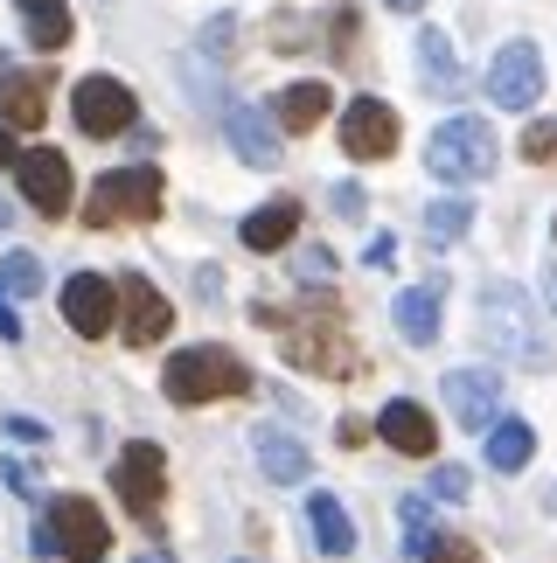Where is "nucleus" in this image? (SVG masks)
<instances>
[{"instance_id": "3", "label": "nucleus", "mask_w": 557, "mask_h": 563, "mask_svg": "<svg viewBox=\"0 0 557 563\" xmlns=\"http://www.w3.org/2000/svg\"><path fill=\"white\" fill-rule=\"evenodd\" d=\"M161 389H167V404H217V397H244L251 389V369L230 349H182V355H167V369H161Z\"/></svg>"}, {"instance_id": "1", "label": "nucleus", "mask_w": 557, "mask_h": 563, "mask_svg": "<svg viewBox=\"0 0 557 563\" xmlns=\"http://www.w3.org/2000/svg\"><path fill=\"white\" fill-rule=\"evenodd\" d=\"M481 341L509 362H523V369H544L550 349H544V328H537V307H529L523 286H509V278H495V286H481Z\"/></svg>"}, {"instance_id": "44", "label": "nucleus", "mask_w": 557, "mask_h": 563, "mask_svg": "<svg viewBox=\"0 0 557 563\" xmlns=\"http://www.w3.org/2000/svg\"><path fill=\"white\" fill-rule=\"evenodd\" d=\"M238 563H251V556H238Z\"/></svg>"}, {"instance_id": "41", "label": "nucleus", "mask_w": 557, "mask_h": 563, "mask_svg": "<svg viewBox=\"0 0 557 563\" xmlns=\"http://www.w3.org/2000/svg\"><path fill=\"white\" fill-rule=\"evenodd\" d=\"M133 563H175V556H167V550H146V556H133Z\"/></svg>"}, {"instance_id": "8", "label": "nucleus", "mask_w": 557, "mask_h": 563, "mask_svg": "<svg viewBox=\"0 0 557 563\" xmlns=\"http://www.w3.org/2000/svg\"><path fill=\"white\" fill-rule=\"evenodd\" d=\"M112 487H119V501L140 515L146 529H154V515H161V501H167V460H161V445H125L119 452V466H112Z\"/></svg>"}, {"instance_id": "29", "label": "nucleus", "mask_w": 557, "mask_h": 563, "mask_svg": "<svg viewBox=\"0 0 557 563\" xmlns=\"http://www.w3.org/2000/svg\"><path fill=\"white\" fill-rule=\"evenodd\" d=\"M523 161H537V167H557V119H537L523 133Z\"/></svg>"}, {"instance_id": "19", "label": "nucleus", "mask_w": 557, "mask_h": 563, "mask_svg": "<svg viewBox=\"0 0 557 563\" xmlns=\"http://www.w3.org/2000/svg\"><path fill=\"white\" fill-rule=\"evenodd\" d=\"M238 236H244L251 251H286L293 236H299V202H293V195H278V202H265V209H251Z\"/></svg>"}, {"instance_id": "17", "label": "nucleus", "mask_w": 557, "mask_h": 563, "mask_svg": "<svg viewBox=\"0 0 557 563\" xmlns=\"http://www.w3.org/2000/svg\"><path fill=\"white\" fill-rule=\"evenodd\" d=\"M0 119H8L14 133H42V119H50V77L8 70L0 77Z\"/></svg>"}, {"instance_id": "30", "label": "nucleus", "mask_w": 557, "mask_h": 563, "mask_svg": "<svg viewBox=\"0 0 557 563\" xmlns=\"http://www.w3.org/2000/svg\"><path fill=\"white\" fill-rule=\"evenodd\" d=\"M418 563H481V550L460 543V536H433V550H425Z\"/></svg>"}, {"instance_id": "26", "label": "nucleus", "mask_w": 557, "mask_h": 563, "mask_svg": "<svg viewBox=\"0 0 557 563\" xmlns=\"http://www.w3.org/2000/svg\"><path fill=\"white\" fill-rule=\"evenodd\" d=\"M467 223H474V209H467L460 195H454V202H433V209H425V236H433V244H460Z\"/></svg>"}, {"instance_id": "37", "label": "nucleus", "mask_w": 557, "mask_h": 563, "mask_svg": "<svg viewBox=\"0 0 557 563\" xmlns=\"http://www.w3.org/2000/svg\"><path fill=\"white\" fill-rule=\"evenodd\" d=\"M0 341H21V320H14V307H8V292H0Z\"/></svg>"}, {"instance_id": "15", "label": "nucleus", "mask_w": 557, "mask_h": 563, "mask_svg": "<svg viewBox=\"0 0 557 563\" xmlns=\"http://www.w3.org/2000/svg\"><path fill=\"white\" fill-rule=\"evenodd\" d=\"M223 133H230V146H238L244 167H278V161H286V146H278V119H265L259 104H230Z\"/></svg>"}, {"instance_id": "42", "label": "nucleus", "mask_w": 557, "mask_h": 563, "mask_svg": "<svg viewBox=\"0 0 557 563\" xmlns=\"http://www.w3.org/2000/svg\"><path fill=\"white\" fill-rule=\"evenodd\" d=\"M8 216H14V209H8V202H0V230H8Z\"/></svg>"}, {"instance_id": "34", "label": "nucleus", "mask_w": 557, "mask_h": 563, "mask_svg": "<svg viewBox=\"0 0 557 563\" xmlns=\"http://www.w3.org/2000/svg\"><path fill=\"white\" fill-rule=\"evenodd\" d=\"M328 272H335L328 251H299V278H328Z\"/></svg>"}, {"instance_id": "25", "label": "nucleus", "mask_w": 557, "mask_h": 563, "mask_svg": "<svg viewBox=\"0 0 557 563\" xmlns=\"http://www.w3.org/2000/svg\"><path fill=\"white\" fill-rule=\"evenodd\" d=\"M418 70H425V84H433V91H446V98L460 91V70H454V42H446L439 29H418Z\"/></svg>"}, {"instance_id": "13", "label": "nucleus", "mask_w": 557, "mask_h": 563, "mask_svg": "<svg viewBox=\"0 0 557 563\" xmlns=\"http://www.w3.org/2000/svg\"><path fill=\"white\" fill-rule=\"evenodd\" d=\"M63 320L84 334V341H98V334H112V320H119V278H98V272H77L70 286H63Z\"/></svg>"}, {"instance_id": "38", "label": "nucleus", "mask_w": 557, "mask_h": 563, "mask_svg": "<svg viewBox=\"0 0 557 563\" xmlns=\"http://www.w3.org/2000/svg\"><path fill=\"white\" fill-rule=\"evenodd\" d=\"M21 154H14V133H8V125H0V167H14Z\"/></svg>"}, {"instance_id": "4", "label": "nucleus", "mask_w": 557, "mask_h": 563, "mask_svg": "<svg viewBox=\"0 0 557 563\" xmlns=\"http://www.w3.org/2000/svg\"><path fill=\"white\" fill-rule=\"evenodd\" d=\"M278 328V341H286V362L293 369H314V376H356V349L349 334H341V320H314V313H278V307H259V328Z\"/></svg>"}, {"instance_id": "5", "label": "nucleus", "mask_w": 557, "mask_h": 563, "mask_svg": "<svg viewBox=\"0 0 557 563\" xmlns=\"http://www.w3.org/2000/svg\"><path fill=\"white\" fill-rule=\"evenodd\" d=\"M161 216V175L154 167H112V175L91 181V202H84V223L112 230V223H154Z\"/></svg>"}, {"instance_id": "6", "label": "nucleus", "mask_w": 557, "mask_h": 563, "mask_svg": "<svg viewBox=\"0 0 557 563\" xmlns=\"http://www.w3.org/2000/svg\"><path fill=\"white\" fill-rule=\"evenodd\" d=\"M425 167L454 188L488 181L495 175V133H488V119H446L433 133V146H425Z\"/></svg>"}, {"instance_id": "23", "label": "nucleus", "mask_w": 557, "mask_h": 563, "mask_svg": "<svg viewBox=\"0 0 557 563\" xmlns=\"http://www.w3.org/2000/svg\"><path fill=\"white\" fill-rule=\"evenodd\" d=\"M259 466L272 473L278 487H299V481H307V466H314V460H307V445H299L293 431H259Z\"/></svg>"}, {"instance_id": "22", "label": "nucleus", "mask_w": 557, "mask_h": 563, "mask_svg": "<svg viewBox=\"0 0 557 563\" xmlns=\"http://www.w3.org/2000/svg\"><path fill=\"white\" fill-rule=\"evenodd\" d=\"M481 439H488V466H495V473H523L529 452H537V431H529L523 418H495Z\"/></svg>"}, {"instance_id": "7", "label": "nucleus", "mask_w": 557, "mask_h": 563, "mask_svg": "<svg viewBox=\"0 0 557 563\" xmlns=\"http://www.w3.org/2000/svg\"><path fill=\"white\" fill-rule=\"evenodd\" d=\"M70 119H77V133H91V140H119V133L140 125V98L125 91L119 77H77Z\"/></svg>"}, {"instance_id": "43", "label": "nucleus", "mask_w": 557, "mask_h": 563, "mask_svg": "<svg viewBox=\"0 0 557 563\" xmlns=\"http://www.w3.org/2000/svg\"><path fill=\"white\" fill-rule=\"evenodd\" d=\"M550 244H557V216H550Z\"/></svg>"}, {"instance_id": "32", "label": "nucleus", "mask_w": 557, "mask_h": 563, "mask_svg": "<svg viewBox=\"0 0 557 563\" xmlns=\"http://www.w3.org/2000/svg\"><path fill=\"white\" fill-rule=\"evenodd\" d=\"M391 257H397V236H370V251H362V265H376V272H391Z\"/></svg>"}, {"instance_id": "16", "label": "nucleus", "mask_w": 557, "mask_h": 563, "mask_svg": "<svg viewBox=\"0 0 557 563\" xmlns=\"http://www.w3.org/2000/svg\"><path fill=\"white\" fill-rule=\"evenodd\" d=\"M495 404H502V376L495 369H454L446 376V410H454L467 431L495 424Z\"/></svg>"}, {"instance_id": "27", "label": "nucleus", "mask_w": 557, "mask_h": 563, "mask_svg": "<svg viewBox=\"0 0 557 563\" xmlns=\"http://www.w3.org/2000/svg\"><path fill=\"white\" fill-rule=\"evenodd\" d=\"M404 550H412V556H425V550H433V529H425V515H433V508H425V494H404Z\"/></svg>"}, {"instance_id": "10", "label": "nucleus", "mask_w": 557, "mask_h": 563, "mask_svg": "<svg viewBox=\"0 0 557 563\" xmlns=\"http://www.w3.org/2000/svg\"><path fill=\"white\" fill-rule=\"evenodd\" d=\"M167 328H175V307H167V292L154 286V278L125 272V278H119V334H125V349H154Z\"/></svg>"}, {"instance_id": "2", "label": "nucleus", "mask_w": 557, "mask_h": 563, "mask_svg": "<svg viewBox=\"0 0 557 563\" xmlns=\"http://www.w3.org/2000/svg\"><path fill=\"white\" fill-rule=\"evenodd\" d=\"M35 556H70V563H105V550H112V529H105L98 501H84V494H56L50 508H42L35 522Z\"/></svg>"}, {"instance_id": "18", "label": "nucleus", "mask_w": 557, "mask_h": 563, "mask_svg": "<svg viewBox=\"0 0 557 563\" xmlns=\"http://www.w3.org/2000/svg\"><path fill=\"white\" fill-rule=\"evenodd\" d=\"M328 104H335V91L320 77H299V84H286V91L272 98V119H278V133H314L320 119H328Z\"/></svg>"}, {"instance_id": "14", "label": "nucleus", "mask_w": 557, "mask_h": 563, "mask_svg": "<svg viewBox=\"0 0 557 563\" xmlns=\"http://www.w3.org/2000/svg\"><path fill=\"white\" fill-rule=\"evenodd\" d=\"M376 431H383V445L404 452V460H433V445H439V431H433V410L412 404V397H391L376 410Z\"/></svg>"}, {"instance_id": "33", "label": "nucleus", "mask_w": 557, "mask_h": 563, "mask_svg": "<svg viewBox=\"0 0 557 563\" xmlns=\"http://www.w3.org/2000/svg\"><path fill=\"white\" fill-rule=\"evenodd\" d=\"M0 431H8V439H21V445H42V439H50V431H42L35 418H8Z\"/></svg>"}, {"instance_id": "40", "label": "nucleus", "mask_w": 557, "mask_h": 563, "mask_svg": "<svg viewBox=\"0 0 557 563\" xmlns=\"http://www.w3.org/2000/svg\"><path fill=\"white\" fill-rule=\"evenodd\" d=\"M383 8H397V14H418V8H425V0H383Z\"/></svg>"}, {"instance_id": "35", "label": "nucleus", "mask_w": 557, "mask_h": 563, "mask_svg": "<svg viewBox=\"0 0 557 563\" xmlns=\"http://www.w3.org/2000/svg\"><path fill=\"white\" fill-rule=\"evenodd\" d=\"M335 216H362V188H356V181L335 188Z\"/></svg>"}, {"instance_id": "9", "label": "nucleus", "mask_w": 557, "mask_h": 563, "mask_svg": "<svg viewBox=\"0 0 557 563\" xmlns=\"http://www.w3.org/2000/svg\"><path fill=\"white\" fill-rule=\"evenodd\" d=\"M488 98H495L502 112H529V104L544 98V56H537V42H502L495 63H488Z\"/></svg>"}, {"instance_id": "11", "label": "nucleus", "mask_w": 557, "mask_h": 563, "mask_svg": "<svg viewBox=\"0 0 557 563\" xmlns=\"http://www.w3.org/2000/svg\"><path fill=\"white\" fill-rule=\"evenodd\" d=\"M341 154L349 161H391L397 154V112L383 98H356L341 112Z\"/></svg>"}, {"instance_id": "36", "label": "nucleus", "mask_w": 557, "mask_h": 563, "mask_svg": "<svg viewBox=\"0 0 557 563\" xmlns=\"http://www.w3.org/2000/svg\"><path fill=\"white\" fill-rule=\"evenodd\" d=\"M335 439H341V445H362V439H370V424H362V418H341Z\"/></svg>"}, {"instance_id": "24", "label": "nucleus", "mask_w": 557, "mask_h": 563, "mask_svg": "<svg viewBox=\"0 0 557 563\" xmlns=\"http://www.w3.org/2000/svg\"><path fill=\"white\" fill-rule=\"evenodd\" d=\"M14 8H21V29H29V42L42 56H56L70 42V8L63 0H14Z\"/></svg>"}, {"instance_id": "28", "label": "nucleus", "mask_w": 557, "mask_h": 563, "mask_svg": "<svg viewBox=\"0 0 557 563\" xmlns=\"http://www.w3.org/2000/svg\"><path fill=\"white\" fill-rule=\"evenodd\" d=\"M0 286H8V292H21V299H35V292H42V265H35L29 251H14L8 265H0Z\"/></svg>"}, {"instance_id": "21", "label": "nucleus", "mask_w": 557, "mask_h": 563, "mask_svg": "<svg viewBox=\"0 0 557 563\" xmlns=\"http://www.w3.org/2000/svg\"><path fill=\"white\" fill-rule=\"evenodd\" d=\"M391 320H397V334L412 341V349H433V341H439V286H412V292H397Z\"/></svg>"}, {"instance_id": "31", "label": "nucleus", "mask_w": 557, "mask_h": 563, "mask_svg": "<svg viewBox=\"0 0 557 563\" xmlns=\"http://www.w3.org/2000/svg\"><path fill=\"white\" fill-rule=\"evenodd\" d=\"M467 487H474V481H467V466H439L433 473V494H439V501H467Z\"/></svg>"}, {"instance_id": "12", "label": "nucleus", "mask_w": 557, "mask_h": 563, "mask_svg": "<svg viewBox=\"0 0 557 563\" xmlns=\"http://www.w3.org/2000/svg\"><path fill=\"white\" fill-rule=\"evenodd\" d=\"M14 181L29 195V209H42L56 223V216H70V161L56 154V146H35V154L14 161Z\"/></svg>"}, {"instance_id": "20", "label": "nucleus", "mask_w": 557, "mask_h": 563, "mask_svg": "<svg viewBox=\"0 0 557 563\" xmlns=\"http://www.w3.org/2000/svg\"><path fill=\"white\" fill-rule=\"evenodd\" d=\"M307 529H314V550L320 556H349L356 550V522L335 494H307Z\"/></svg>"}, {"instance_id": "39", "label": "nucleus", "mask_w": 557, "mask_h": 563, "mask_svg": "<svg viewBox=\"0 0 557 563\" xmlns=\"http://www.w3.org/2000/svg\"><path fill=\"white\" fill-rule=\"evenodd\" d=\"M544 299H550V313H557V265L544 272Z\"/></svg>"}]
</instances>
